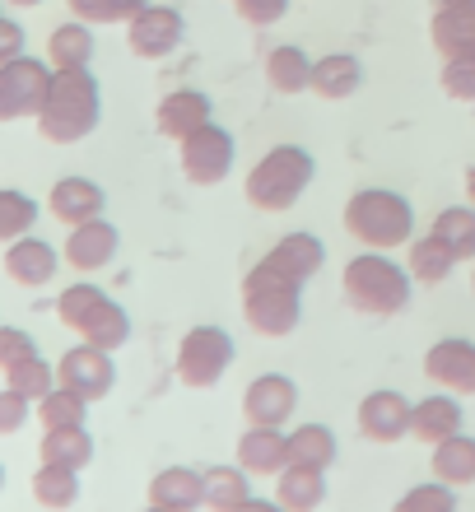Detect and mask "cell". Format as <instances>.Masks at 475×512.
I'll use <instances>...</instances> for the list:
<instances>
[{
    "label": "cell",
    "instance_id": "obj_1",
    "mask_svg": "<svg viewBox=\"0 0 475 512\" xmlns=\"http://www.w3.org/2000/svg\"><path fill=\"white\" fill-rule=\"evenodd\" d=\"M103 117V94H98L94 70H52V89L38 112V135L52 145H75L84 135H94Z\"/></svg>",
    "mask_w": 475,
    "mask_h": 512
},
{
    "label": "cell",
    "instance_id": "obj_2",
    "mask_svg": "<svg viewBox=\"0 0 475 512\" xmlns=\"http://www.w3.org/2000/svg\"><path fill=\"white\" fill-rule=\"evenodd\" d=\"M340 224L368 252H396V247L415 243V205L401 191H387V187L354 191L350 201H345Z\"/></svg>",
    "mask_w": 475,
    "mask_h": 512
},
{
    "label": "cell",
    "instance_id": "obj_3",
    "mask_svg": "<svg viewBox=\"0 0 475 512\" xmlns=\"http://www.w3.org/2000/svg\"><path fill=\"white\" fill-rule=\"evenodd\" d=\"M340 289L350 298L354 312H368V317H396V312L410 308V294H415V275H410L401 261H392V252H359L345 261V275H340Z\"/></svg>",
    "mask_w": 475,
    "mask_h": 512
},
{
    "label": "cell",
    "instance_id": "obj_4",
    "mask_svg": "<svg viewBox=\"0 0 475 512\" xmlns=\"http://www.w3.org/2000/svg\"><path fill=\"white\" fill-rule=\"evenodd\" d=\"M243 322L261 340H285L303 322V284L257 261L243 275Z\"/></svg>",
    "mask_w": 475,
    "mask_h": 512
},
{
    "label": "cell",
    "instance_id": "obj_5",
    "mask_svg": "<svg viewBox=\"0 0 475 512\" xmlns=\"http://www.w3.org/2000/svg\"><path fill=\"white\" fill-rule=\"evenodd\" d=\"M317 163L303 145H275L257 159V168L247 173L243 196L261 215H285L289 205L303 201V191L313 187Z\"/></svg>",
    "mask_w": 475,
    "mask_h": 512
},
{
    "label": "cell",
    "instance_id": "obj_6",
    "mask_svg": "<svg viewBox=\"0 0 475 512\" xmlns=\"http://www.w3.org/2000/svg\"><path fill=\"white\" fill-rule=\"evenodd\" d=\"M56 317H61V326H70L84 345H98V350H108V354H117L126 340H131V317H126V308L108 289H98V284H89V280L61 289Z\"/></svg>",
    "mask_w": 475,
    "mask_h": 512
},
{
    "label": "cell",
    "instance_id": "obj_7",
    "mask_svg": "<svg viewBox=\"0 0 475 512\" xmlns=\"http://www.w3.org/2000/svg\"><path fill=\"white\" fill-rule=\"evenodd\" d=\"M238 350H233V336L224 326H191L187 336L177 340V359H173V373L182 387H215L224 373L233 368Z\"/></svg>",
    "mask_w": 475,
    "mask_h": 512
},
{
    "label": "cell",
    "instance_id": "obj_8",
    "mask_svg": "<svg viewBox=\"0 0 475 512\" xmlns=\"http://www.w3.org/2000/svg\"><path fill=\"white\" fill-rule=\"evenodd\" d=\"M177 159H182V177L191 187H219L224 177L233 173V159H238V145L224 126L205 122L201 131H191L182 145H177Z\"/></svg>",
    "mask_w": 475,
    "mask_h": 512
},
{
    "label": "cell",
    "instance_id": "obj_9",
    "mask_svg": "<svg viewBox=\"0 0 475 512\" xmlns=\"http://www.w3.org/2000/svg\"><path fill=\"white\" fill-rule=\"evenodd\" d=\"M52 89V61L38 56H19L0 66V122H19V117H38Z\"/></svg>",
    "mask_w": 475,
    "mask_h": 512
},
{
    "label": "cell",
    "instance_id": "obj_10",
    "mask_svg": "<svg viewBox=\"0 0 475 512\" xmlns=\"http://www.w3.org/2000/svg\"><path fill=\"white\" fill-rule=\"evenodd\" d=\"M56 382L70 391H80L84 401H103L112 387H117V364H112L108 350L98 345H75L56 359Z\"/></svg>",
    "mask_w": 475,
    "mask_h": 512
},
{
    "label": "cell",
    "instance_id": "obj_11",
    "mask_svg": "<svg viewBox=\"0 0 475 512\" xmlns=\"http://www.w3.org/2000/svg\"><path fill=\"white\" fill-rule=\"evenodd\" d=\"M182 33H187V24H182V10H173V5H145V10L126 24V42H131V52H136L140 61L173 56Z\"/></svg>",
    "mask_w": 475,
    "mask_h": 512
},
{
    "label": "cell",
    "instance_id": "obj_12",
    "mask_svg": "<svg viewBox=\"0 0 475 512\" xmlns=\"http://www.w3.org/2000/svg\"><path fill=\"white\" fill-rule=\"evenodd\" d=\"M299 410V387L285 373H261L243 391V419L247 424H266V429H285Z\"/></svg>",
    "mask_w": 475,
    "mask_h": 512
},
{
    "label": "cell",
    "instance_id": "obj_13",
    "mask_svg": "<svg viewBox=\"0 0 475 512\" xmlns=\"http://www.w3.org/2000/svg\"><path fill=\"white\" fill-rule=\"evenodd\" d=\"M410 415H415V401H406L401 391L382 387V391H368L359 410H354V424L364 433L368 443H396L410 433Z\"/></svg>",
    "mask_w": 475,
    "mask_h": 512
},
{
    "label": "cell",
    "instance_id": "obj_14",
    "mask_svg": "<svg viewBox=\"0 0 475 512\" xmlns=\"http://www.w3.org/2000/svg\"><path fill=\"white\" fill-rule=\"evenodd\" d=\"M424 378L452 396H475V340L448 336L424 350Z\"/></svg>",
    "mask_w": 475,
    "mask_h": 512
},
{
    "label": "cell",
    "instance_id": "obj_15",
    "mask_svg": "<svg viewBox=\"0 0 475 512\" xmlns=\"http://www.w3.org/2000/svg\"><path fill=\"white\" fill-rule=\"evenodd\" d=\"M117 247H122V233H117V224H108V219L98 215V219H89V224H75V229H70V238H66V247H61V256H66L70 270H80V275H94V270L112 266Z\"/></svg>",
    "mask_w": 475,
    "mask_h": 512
},
{
    "label": "cell",
    "instance_id": "obj_16",
    "mask_svg": "<svg viewBox=\"0 0 475 512\" xmlns=\"http://www.w3.org/2000/svg\"><path fill=\"white\" fill-rule=\"evenodd\" d=\"M61 261L66 256L56 252L47 238H33V233H24V238H14V243H5V275H10L14 284H24V289H42V284H52V275L61 270Z\"/></svg>",
    "mask_w": 475,
    "mask_h": 512
},
{
    "label": "cell",
    "instance_id": "obj_17",
    "mask_svg": "<svg viewBox=\"0 0 475 512\" xmlns=\"http://www.w3.org/2000/svg\"><path fill=\"white\" fill-rule=\"evenodd\" d=\"M233 452H238V466L252 480H266V475H280L289 466V433L266 429V424H247Z\"/></svg>",
    "mask_w": 475,
    "mask_h": 512
},
{
    "label": "cell",
    "instance_id": "obj_18",
    "mask_svg": "<svg viewBox=\"0 0 475 512\" xmlns=\"http://www.w3.org/2000/svg\"><path fill=\"white\" fill-rule=\"evenodd\" d=\"M210 117H215V108H210V98H205L201 89H173V94L154 108V126H159V135L163 140H177V145H182L191 131H201Z\"/></svg>",
    "mask_w": 475,
    "mask_h": 512
},
{
    "label": "cell",
    "instance_id": "obj_19",
    "mask_svg": "<svg viewBox=\"0 0 475 512\" xmlns=\"http://www.w3.org/2000/svg\"><path fill=\"white\" fill-rule=\"evenodd\" d=\"M429 42L443 61L475 56V0L471 5H434L429 19Z\"/></svg>",
    "mask_w": 475,
    "mask_h": 512
},
{
    "label": "cell",
    "instance_id": "obj_20",
    "mask_svg": "<svg viewBox=\"0 0 475 512\" xmlns=\"http://www.w3.org/2000/svg\"><path fill=\"white\" fill-rule=\"evenodd\" d=\"M266 266H275L280 275H289V280H299V284H308L317 275V270L326 266V247H322V238L317 233H285L280 243L271 247V252L261 256Z\"/></svg>",
    "mask_w": 475,
    "mask_h": 512
},
{
    "label": "cell",
    "instance_id": "obj_21",
    "mask_svg": "<svg viewBox=\"0 0 475 512\" xmlns=\"http://www.w3.org/2000/svg\"><path fill=\"white\" fill-rule=\"evenodd\" d=\"M150 503L163 512H196L205 508V471L191 466H163L150 480Z\"/></svg>",
    "mask_w": 475,
    "mask_h": 512
},
{
    "label": "cell",
    "instance_id": "obj_22",
    "mask_svg": "<svg viewBox=\"0 0 475 512\" xmlns=\"http://www.w3.org/2000/svg\"><path fill=\"white\" fill-rule=\"evenodd\" d=\"M47 210H52L61 224H89V219L103 215V187H98L94 177H61L47 196Z\"/></svg>",
    "mask_w": 475,
    "mask_h": 512
},
{
    "label": "cell",
    "instance_id": "obj_23",
    "mask_svg": "<svg viewBox=\"0 0 475 512\" xmlns=\"http://www.w3.org/2000/svg\"><path fill=\"white\" fill-rule=\"evenodd\" d=\"M462 424H466L462 401H457L452 391H438V396L415 401V415H410V433L429 447H438L443 438H452V433H462Z\"/></svg>",
    "mask_w": 475,
    "mask_h": 512
},
{
    "label": "cell",
    "instance_id": "obj_24",
    "mask_svg": "<svg viewBox=\"0 0 475 512\" xmlns=\"http://www.w3.org/2000/svg\"><path fill=\"white\" fill-rule=\"evenodd\" d=\"M322 499H326V471H317V466L289 461L285 471L275 475V503L285 512H317Z\"/></svg>",
    "mask_w": 475,
    "mask_h": 512
},
{
    "label": "cell",
    "instance_id": "obj_25",
    "mask_svg": "<svg viewBox=\"0 0 475 512\" xmlns=\"http://www.w3.org/2000/svg\"><path fill=\"white\" fill-rule=\"evenodd\" d=\"M364 84V61L350 52H331L322 61H313V94L326 98V103H340V98L359 94Z\"/></svg>",
    "mask_w": 475,
    "mask_h": 512
},
{
    "label": "cell",
    "instance_id": "obj_26",
    "mask_svg": "<svg viewBox=\"0 0 475 512\" xmlns=\"http://www.w3.org/2000/svg\"><path fill=\"white\" fill-rule=\"evenodd\" d=\"M429 471H434V480H443V485H452V489L475 485V438L471 433L443 438V443L429 452Z\"/></svg>",
    "mask_w": 475,
    "mask_h": 512
},
{
    "label": "cell",
    "instance_id": "obj_27",
    "mask_svg": "<svg viewBox=\"0 0 475 512\" xmlns=\"http://www.w3.org/2000/svg\"><path fill=\"white\" fill-rule=\"evenodd\" d=\"M266 84L285 98L308 94V89H313V56L303 52V47H294V42L275 47V52L266 56Z\"/></svg>",
    "mask_w": 475,
    "mask_h": 512
},
{
    "label": "cell",
    "instance_id": "obj_28",
    "mask_svg": "<svg viewBox=\"0 0 475 512\" xmlns=\"http://www.w3.org/2000/svg\"><path fill=\"white\" fill-rule=\"evenodd\" d=\"M38 457L52 461V466H70V471H84L94 461V438L84 424H70V429H42Z\"/></svg>",
    "mask_w": 475,
    "mask_h": 512
},
{
    "label": "cell",
    "instance_id": "obj_29",
    "mask_svg": "<svg viewBox=\"0 0 475 512\" xmlns=\"http://www.w3.org/2000/svg\"><path fill=\"white\" fill-rule=\"evenodd\" d=\"M47 61H52V70H84L94 61V28L80 19L56 24L47 38Z\"/></svg>",
    "mask_w": 475,
    "mask_h": 512
},
{
    "label": "cell",
    "instance_id": "obj_30",
    "mask_svg": "<svg viewBox=\"0 0 475 512\" xmlns=\"http://www.w3.org/2000/svg\"><path fill=\"white\" fill-rule=\"evenodd\" d=\"M252 499V475L233 461V466H210L205 471V508L210 512H233Z\"/></svg>",
    "mask_w": 475,
    "mask_h": 512
},
{
    "label": "cell",
    "instance_id": "obj_31",
    "mask_svg": "<svg viewBox=\"0 0 475 512\" xmlns=\"http://www.w3.org/2000/svg\"><path fill=\"white\" fill-rule=\"evenodd\" d=\"M429 233H434L457 261H475V210L471 205H448V210H438Z\"/></svg>",
    "mask_w": 475,
    "mask_h": 512
},
{
    "label": "cell",
    "instance_id": "obj_32",
    "mask_svg": "<svg viewBox=\"0 0 475 512\" xmlns=\"http://www.w3.org/2000/svg\"><path fill=\"white\" fill-rule=\"evenodd\" d=\"M33 499H38L42 508H52V512L75 508V499H80V471L42 461L38 475H33Z\"/></svg>",
    "mask_w": 475,
    "mask_h": 512
},
{
    "label": "cell",
    "instance_id": "obj_33",
    "mask_svg": "<svg viewBox=\"0 0 475 512\" xmlns=\"http://www.w3.org/2000/svg\"><path fill=\"white\" fill-rule=\"evenodd\" d=\"M406 270L415 275V284H443L452 270H457V256L438 243L434 233H424V238H415V243H410Z\"/></svg>",
    "mask_w": 475,
    "mask_h": 512
},
{
    "label": "cell",
    "instance_id": "obj_34",
    "mask_svg": "<svg viewBox=\"0 0 475 512\" xmlns=\"http://www.w3.org/2000/svg\"><path fill=\"white\" fill-rule=\"evenodd\" d=\"M84 415H89V401H84L80 391L61 387V382L33 405V419H38L42 429H70V424H84Z\"/></svg>",
    "mask_w": 475,
    "mask_h": 512
},
{
    "label": "cell",
    "instance_id": "obj_35",
    "mask_svg": "<svg viewBox=\"0 0 475 512\" xmlns=\"http://www.w3.org/2000/svg\"><path fill=\"white\" fill-rule=\"evenodd\" d=\"M289 461L331 471V461H336V433L326 429V424H299V429L289 433Z\"/></svg>",
    "mask_w": 475,
    "mask_h": 512
},
{
    "label": "cell",
    "instance_id": "obj_36",
    "mask_svg": "<svg viewBox=\"0 0 475 512\" xmlns=\"http://www.w3.org/2000/svg\"><path fill=\"white\" fill-rule=\"evenodd\" d=\"M33 224H38V201L19 187H0V243L24 238Z\"/></svg>",
    "mask_w": 475,
    "mask_h": 512
},
{
    "label": "cell",
    "instance_id": "obj_37",
    "mask_svg": "<svg viewBox=\"0 0 475 512\" xmlns=\"http://www.w3.org/2000/svg\"><path fill=\"white\" fill-rule=\"evenodd\" d=\"M5 387L19 391V396H28V401L38 405L47 391L56 387V368L42 359V354H33V359H24V364H14L5 368Z\"/></svg>",
    "mask_w": 475,
    "mask_h": 512
},
{
    "label": "cell",
    "instance_id": "obj_38",
    "mask_svg": "<svg viewBox=\"0 0 475 512\" xmlns=\"http://www.w3.org/2000/svg\"><path fill=\"white\" fill-rule=\"evenodd\" d=\"M70 14L80 19V24H131L150 0H66Z\"/></svg>",
    "mask_w": 475,
    "mask_h": 512
},
{
    "label": "cell",
    "instance_id": "obj_39",
    "mask_svg": "<svg viewBox=\"0 0 475 512\" xmlns=\"http://www.w3.org/2000/svg\"><path fill=\"white\" fill-rule=\"evenodd\" d=\"M392 512H457V489L443 480H424V485H410L392 503Z\"/></svg>",
    "mask_w": 475,
    "mask_h": 512
},
{
    "label": "cell",
    "instance_id": "obj_40",
    "mask_svg": "<svg viewBox=\"0 0 475 512\" xmlns=\"http://www.w3.org/2000/svg\"><path fill=\"white\" fill-rule=\"evenodd\" d=\"M438 84H443V94L457 98V103H475V56L443 61V70H438Z\"/></svg>",
    "mask_w": 475,
    "mask_h": 512
},
{
    "label": "cell",
    "instance_id": "obj_41",
    "mask_svg": "<svg viewBox=\"0 0 475 512\" xmlns=\"http://www.w3.org/2000/svg\"><path fill=\"white\" fill-rule=\"evenodd\" d=\"M38 354V340L28 336V331H19V326H0V373L14 364H24V359H33Z\"/></svg>",
    "mask_w": 475,
    "mask_h": 512
},
{
    "label": "cell",
    "instance_id": "obj_42",
    "mask_svg": "<svg viewBox=\"0 0 475 512\" xmlns=\"http://www.w3.org/2000/svg\"><path fill=\"white\" fill-rule=\"evenodd\" d=\"M33 419V401L28 396H19V391H0V438H10V433H19Z\"/></svg>",
    "mask_w": 475,
    "mask_h": 512
},
{
    "label": "cell",
    "instance_id": "obj_43",
    "mask_svg": "<svg viewBox=\"0 0 475 512\" xmlns=\"http://www.w3.org/2000/svg\"><path fill=\"white\" fill-rule=\"evenodd\" d=\"M233 5H238V14H243L252 28L280 24V19H285V10H289V0H233Z\"/></svg>",
    "mask_w": 475,
    "mask_h": 512
},
{
    "label": "cell",
    "instance_id": "obj_44",
    "mask_svg": "<svg viewBox=\"0 0 475 512\" xmlns=\"http://www.w3.org/2000/svg\"><path fill=\"white\" fill-rule=\"evenodd\" d=\"M24 42H28L24 24L10 19V14H0V66H5V61H19V56H24Z\"/></svg>",
    "mask_w": 475,
    "mask_h": 512
},
{
    "label": "cell",
    "instance_id": "obj_45",
    "mask_svg": "<svg viewBox=\"0 0 475 512\" xmlns=\"http://www.w3.org/2000/svg\"><path fill=\"white\" fill-rule=\"evenodd\" d=\"M233 512H285V508H280L275 499H257V494H252V499H247L243 508H233Z\"/></svg>",
    "mask_w": 475,
    "mask_h": 512
},
{
    "label": "cell",
    "instance_id": "obj_46",
    "mask_svg": "<svg viewBox=\"0 0 475 512\" xmlns=\"http://www.w3.org/2000/svg\"><path fill=\"white\" fill-rule=\"evenodd\" d=\"M466 205H471V210H475V163H471V168H466Z\"/></svg>",
    "mask_w": 475,
    "mask_h": 512
},
{
    "label": "cell",
    "instance_id": "obj_47",
    "mask_svg": "<svg viewBox=\"0 0 475 512\" xmlns=\"http://www.w3.org/2000/svg\"><path fill=\"white\" fill-rule=\"evenodd\" d=\"M5 5H19V10H33V5H42V0H5Z\"/></svg>",
    "mask_w": 475,
    "mask_h": 512
},
{
    "label": "cell",
    "instance_id": "obj_48",
    "mask_svg": "<svg viewBox=\"0 0 475 512\" xmlns=\"http://www.w3.org/2000/svg\"><path fill=\"white\" fill-rule=\"evenodd\" d=\"M434 5H471V0H434Z\"/></svg>",
    "mask_w": 475,
    "mask_h": 512
},
{
    "label": "cell",
    "instance_id": "obj_49",
    "mask_svg": "<svg viewBox=\"0 0 475 512\" xmlns=\"http://www.w3.org/2000/svg\"><path fill=\"white\" fill-rule=\"evenodd\" d=\"M0 489H5V466H0Z\"/></svg>",
    "mask_w": 475,
    "mask_h": 512
},
{
    "label": "cell",
    "instance_id": "obj_50",
    "mask_svg": "<svg viewBox=\"0 0 475 512\" xmlns=\"http://www.w3.org/2000/svg\"><path fill=\"white\" fill-rule=\"evenodd\" d=\"M471 289H475V266H471Z\"/></svg>",
    "mask_w": 475,
    "mask_h": 512
},
{
    "label": "cell",
    "instance_id": "obj_51",
    "mask_svg": "<svg viewBox=\"0 0 475 512\" xmlns=\"http://www.w3.org/2000/svg\"><path fill=\"white\" fill-rule=\"evenodd\" d=\"M145 512H163V508H154V503H150V508H145Z\"/></svg>",
    "mask_w": 475,
    "mask_h": 512
}]
</instances>
